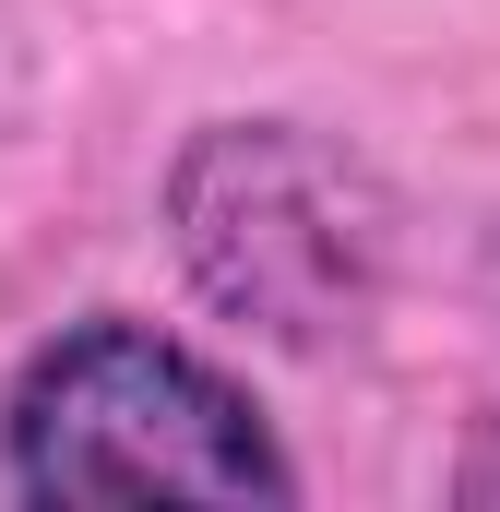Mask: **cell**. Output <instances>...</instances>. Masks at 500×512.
<instances>
[{"label":"cell","instance_id":"7a4b0ae2","mask_svg":"<svg viewBox=\"0 0 500 512\" xmlns=\"http://www.w3.org/2000/svg\"><path fill=\"white\" fill-rule=\"evenodd\" d=\"M179 251L203 274L215 310H239L262 334H334L370 298V227H358V179L298 143L286 120H227L191 143L179 167Z\"/></svg>","mask_w":500,"mask_h":512},{"label":"cell","instance_id":"6da1fadb","mask_svg":"<svg viewBox=\"0 0 500 512\" xmlns=\"http://www.w3.org/2000/svg\"><path fill=\"white\" fill-rule=\"evenodd\" d=\"M0 441L24 501H298L262 405L155 322H84L36 346Z\"/></svg>","mask_w":500,"mask_h":512}]
</instances>
